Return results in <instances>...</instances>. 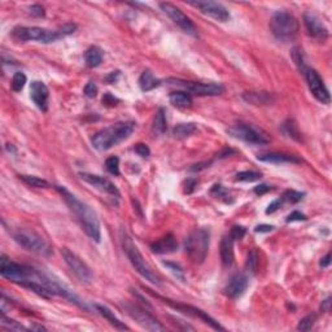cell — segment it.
<instances>
[{
    "label": "cell",
    "instance_id": "18",
    "mask_svg": "<svg viewBox=\"0 0 332 332\" xmlns=\"http://www.w3.org/2000/svg\"><path fill=\"white\" fill-rule=\"evenodd\" d=\"M30 98L34 101V104L37 105L42 112H47L48 109V98L49 91L48 87L43 83V82L34 81L30 86Z\"/></svg>",
    "mask_w": 332,
    "mask_h": 332
},
{
    "label": "cell",
    "instance_id": "52",
    "mask_svg": "<svg viewBox=\"0 0 332 332\" xmlns=\"http://www.w3.org/2000/svg\"><path fill=\"white\" fill-rule=\"evenodd\" d=\"M196 180L195 179H188L187 182H186V188L185 191L187 192V194H192L195 190V186H196Z\"/></svg>",
    "mask_w": 332,
    "mask_h": 332
},
{
    "label": "cell",
    "instance_id": "28",
    "mask_svg": "<svg viewBox=\"0 0 332 332\" xmlns=\"http://www.w3.org/2000/svg\"><path fill=\"white\" fill-rule=\"evenodd\" d=\"M103 49L98 46H91L84 53V60L90 68H98L103 61Z\"/></svg>",
    "mask_w": 332,
    "mask_h": 332
},
{
    "label": "cell",
    "instance_id": "55",
    "mask_svg": "<svg viewBox=\"0 0 332 332\" xmlns=\"http://www.w3.org/2000/svg\"><path fill=\"white\" fill-rule=\"evenodd\" d=\"M30 329H38V331H46V327L43 326H32L30 327Z\"/></svg>",
    "mask_w": 332,
    "mask_h": 332
},
{
    "label": "cell",
    "instance_id": "29",
    "mask_svg": "<svg viewBox=\"0 0 332 332\" xmlns=\"http://www.w3.org/2000/svg\"><path fill=\"white\" fill-rule=\"evenodd\" d=\"M168 130V121H166V112H165L164 108H160L157 110L156 116H155V119H153V126L152 131L156 135H164Z\"/></svg>",
    "mask_w": 332,
    "mask_h": 332
},
{
    "label": "cell",
    "instance_id": "34",
    "mask_svg": "<svg viewBox=\"0 0 332 332\" xmlns=\"http://www.w3.org/2000/svg\"><path fill=\"white\" fill-rule=\"evenodd\" d=\"M315 322H317V314L315 313L308 314L298 322L297 329L298 331H309V329H312L314 327Z\"/></svg>",
    "mask_w": 332,
    "mask_h": 332
},
{
    "label": "cell",
    "instance_id": "16",
    "mask_svg": "<svg viewBox=\"0 0 332 332\" xmlns=\"http://www.w3.org/2000/svg\"><path fill=\"white\" fill-rule=\"evenodd\" d=\"M190 4L199 8L200 12L204 13V15L210 16L214 20L221 21V22H226L230 18V13H228L227 8L223 7L221 3H216V2H191Z\"/></svg>",
    "mask_w": 332,
    "mask_h": 332
},
{
    "label": "cell",
    "instance_id": "26",
    "mask_svg": "<svg viewBox=\"0 0 332 332\" xmlns=\"http://www.w3.org/2000/svg\"><path fill=\"white\" fill-rule=\"evenodd\" d=\"M160 84H161V81L157 79L150 70H144L143 74L140 75V78H139V86H140L142 91H144V93L155 90Z\"/></svg>",
    "mask_w": 332,
    "mask_h": 332
},
{
    "label": "cell",
    "instance_id": "24",
    "mask_svg": "<svg viewBox=\"0 0 332 332\" xmlns=\"http://www.w3.org/2000/svg\"><path fill=\"white\" fill-rule=\"evenodd\" d=\"M243 99L253 105H267L274 101V98L269 93H244Z\"/></svg>",
    "mask_w": 332,
    "mask_h": 332
},
{
    "label": "cell",
    "instance_id": "51",
    "mask_svg": "<svg viewBox=\"0 0 332 332\" xmlns=\"http://www.w3.org/2000/svg\"><path fill=\"white\" fill-rule=\"evenodd\" d=\"M119 74H121V73H119L118 70L109 73V74H108L107 77L104 78L105 82H108V83H114V82H117V79L119 78Z\"/></svg>",
    "mask_w": 332,
    "mask_h": 332
},
{
    "label": "cell",
    "instance_id": "1",
    "mask_svg": "<svg viewBox=\"0 0 332 332\" xmlns=\"http://www.w3.org/2000/svg\"><path fill=\"white\" fill-rule=\"evenodd\" d=\"M56 190L61 194L65 202L68 204L70 210L75 216L77 221L81 225L82 230L86 232V235L94 242L99 243L101 239V231H100V222L96 216L95 212L90 208V206L82 202L77 196L69 192L64 186H56Z\"/></svg>",
    "mask_w": 332,
    "mask_h": 332
},
{
    "label": "cell",
    "instance_id": "19",
    "mask_svg": "<svg viewBox=\"0 0 332 332\" xmlns=\"http://www.w3.org/2000/svg\"><path fill=\"white\" fill-rule=\"evenodd\" d=\"M247 287H248V278L243 274H235L228 280L225 292L230 298H237L246 292Z\"/></svg>",
    "mask_w": 332,
    "mask_h": 332
},
{
    "label": "cell",
    "instance_id": "32",
    "mask_svg": "<svg viewBox=\"0 0 332 332\" xmlns=\"http://www.w3.org/2000/svg\"><path fill=\"white\" fill-rule=\"evenodd\" d=\"M20 179L22 180V182L26 183L27 186H30V187H35V188H47V187H49V183L47 182V180L39 178V176L25 175V174H22V175H20Z\"/></svg>",
    "mask_w": 332,
    "mask_h": 332
},
{
    "label": "cell",
    "instance_id": "39",
    "mask_svg": "<svg viewBox=\"0 0 332 332\" xmlns=\"http://www.w3.org/2000/svg\"><path fill=\"white\" fill-rule=\"evenodd\" d=\"M105 166L107 170L113 175H119V159L117 156H112L107 159L105 161Z\"/></svg>",
    "mask_w": 332,
    "mask_h": 332
},
{
    "label": "cell",
    "instance_id": "33",
    "mask_svg": "<svg viewBox=\"0 0 332 332\" xmlns=\"http://www.w3.org/2000/svg\"><path fill=\"white\" fill-rule=\"evenodd\" d=\"M292 60L295 61L296 67H297L298 70H300V72L304 74V72L308 69V67H306L305 60H304L303 49L298 48V47H295V48L292 49Z\"/></svg>",
    "mask_w": 332,
    "mask_h": 332
},
{
    "label": "cell",
    "instance_id": "9",
    "mask_svg": "<svg viewBox=\"0 0 332 332\" xmlns=\"http://www.w3.org/2000/svg\"><path fill=\"white\" fill-rule=\"evenodd\" d=\"M169 86H175L182 88L183 91L197 96H217L222 95L225 93V87L220 83H202V82H192V81H183L179 78H169L166 81Z\"/></svg>",
    "mask_w": 332,
    "mask_h": 332
},
{
    "label": "cell",
    "instance_id": "2",
    "mask_svg": "<svg viewBox=\"0 0 332 332\" xmlns=\"http://www.w3.org/2000/svg\"><path fill=\"white\" fill-rule=\"evenodd\" d=\"M135 124L133 121H122L105 127L94 135L93 147L98 150H108L114 145L126 140L133 134Z\"/></svg>",
    "mask_w": 332,
    "mask_h": 332
},
{
    "label": "cell",
    "instance_id": "11",
    "mask_svg": "<svg viewBox=\"0 0 332 332\" xmlns=\"http://www.w3.org/2000/svg\"><path fill=\"white\" fill-rule=\"evenodd\" d=\"M61 254H63L64 261H65V263H67L68 267L70 269V271L78 278L79 282H82V283H90L94 278V274L90 267H88L77 254L70 252L68 248H64L63 251H61Z\"/></svg>",
    "mask_w": 332,
    "mask_h": 332
},
{
    "label": "cell",
    "instance_id": "14",
    "mask_svg": "<svg viewBox=\"0 0 332 332\" xmlns=\"http://www.w3.org/2000/svg\"><path fill=\"white\" fill-rule=\"evenodd\" d=\"M126 310L133 319L148 331H165V327L153 317L149 312L139 308L138 305H126Z\"/></svg>",
    "mask_w": 332,
    "mask_h": 332
},
{
    "label": "cell",
    "instance_id": "41",
    "mask_svg": "<svg viewBox=\"0 0 332 332\" xmlns=\"http://www.w3.org/2000/svg\"><path fill=\"white\" fill-rule=\"evenodd\" d=\"M246 234L247 230L243 226H234L231 228V232H230V235H231V237L234 240H242L243 237L246 236Z\"/></svg>",
    "mask_w": 332,
    "mask_h": 332
},
{
    "label": "cell",
    "instance_id": "25",
    "mask_svg": "<svg viewBox=\"0 0 332 332\" xmlns=\"http://www.w3.org/2000/svg\"><path fill=\"white\" fill-rule=\"evenodd\" d=\"M94 306H95V309L98 310L99 314L103 315V317H104L105 319H107V321L109 322V323L112 324L113 327H114V328H117V329H129V327H127L126 324L122 323V322L119 321L118 318L114 315V313L110 312V310L108 309L107 306L100 305V304H95Z\"/></svg>",
    "mask_w": 332,
    "mask_h": 332
},
{
    "label": "cell",
    "instance_id": "12",
    "mask_svg": "<svg viewBox=\"0 0 332 332\" xmlns=\"http://www.w3.org/2000/svg\"><path fill=\"white\" fill-rule=\"evenodd\" d=\"M304 75H305V79L308 82V86H309V90L312 93V95L317 99L319 103L322 104H329L331 101V98H329V93L327 90V87L324 86L323 79L321 78L319 73L315 69H312V68H308V69L304 72Z\"/></svg>",
    "mask_w": 332,
    "mask_h": 332
},
{
    "label": "cell",
    "instance_id": "46",
    "mask_svg": "<svg viewBox=\"0 0 332 332\" xmlns=\"http://www.w3.org/2000/svg\"><path fill=\"white\" fill-rule=\"evenodd\" d=\"M29 12L33 16H35V17H44V16H46L44 8L42 6H39V4H34V6L30 7Z\"/></svg>",
    "mask_w": 332,
    "mask_h": 332
},
{
    "label": "cell",
    "instance_id": "45",
    "mask_svg": "<svg viewBox=\"0 0 332 332\" xmlns=\"http://www.w3.org/2000/svg\"><path fill=\"white\" fill-rule=\"evenodd\" d=\"M75 30H77V25H74V23H65V25H63V26L58 29V32L61 33L63 37H67V35L73 34Z\"/></svg>",
    "mask_w": 332,
    "mask_h": 332
},
{
    "label": "cell",
    "instance_id": "22",
    "mask_svg": "<svg viewBox=\"0 0 332 332\" xmlns=\"http://www.w3.org/2000/svg\"><path fill=\"white\" fill-rule=\"evenodd\" d=\"M178 248V243H176L175 236L173 234H168L162 236L161 239H159L157 242H155L150 246L153 253L157 254H168L173 253Z\"/></svg>",
    "mask_w": 332,
    "mask_h": 332
},
{
    "label": "cell",
    "instance_id": "15",
    "mask_svg": "<svg viewBox=\"0 0 332 332\" xmlns=\"http://www.w3.org/2000/svg\"><path fill=\"white\" fill-rule=\"evenodd\" d=\"M79 176L81 179L84 180L86 183L91 185L93 187H95L96 190L104 192V194L110 195L113 197H119V191L116 186L113 185L109 179L104 178V176L96 175V174H90V173H79Z\"/></svg>",
    "mask_w": 332,
    "mask_h": 332
},
{
    "label": "cell",
    "instance_id": "17",
    "mask_svg": "<svg viewBox=\"0 0 332 332\" xmlns=\"http://www.w3.org/2000/svg\"><path fill=\"white\" fill-rule=\"evenodd\" d=\"M304 23L308 30V34L318 41H324L328 37V30L324 26L321 18L312 12H305L304 13Z\"/></svg>",
    "mask_w": 332,
    "mask_h": 332
},
{
    "label": "cell",
    "instance_id": "48",
    "mask_svg": "<svg viewBox=\"0 0 332 332\" xmlns=\"http://www.w3.org/2000/svg\"><path fill=\"white\" fill-rule=\"evenodd\" d=\"M117 103H119L118 99H116L113 95H110L109 93L105 94L104 98H103V104L108 105V107H114V105H117Z\"/></svg>",
    "mask_w": 332,
    "mask_h": 332
},
{
    "label": "cell",
    "instance_id": "54",
    "mask_svg": "<svg viewBox=\"0 0 332 332\" xmlns=\"http://www.w3.org/2000/svg\"><path fill=\"white\" fill-rule=\"evenodd\" d=\"M329 263H331V253H327L326 256L321 260V266L326 269V267H328L329 266Z\"/></svg>",
    "mask_w": 332,
    "mask_h": 332
},
{
    "label": "cell",
    "instance_id": "23",
    "mask_svg": "<svg viewBox=\"0 0 332 332\" xmlns=\"http://www.w3.org/2000/svg\"><path fill=\"white\" fill-rule=\"evenodd\" d=\"M234 258V239L231 235H225L221 242V260L225 266H231Z\"/></svg>",
    "mask_w": 332,
    "mask_h": 332
},
{
    "label": "cell",
    "instance_id": "6",
    "mask_svg": "<svg viewBox=\"0 0 332 332\" xmlns=\"http://www.w3.org/2000/svg\"><path fill=\"white\" fill-rule=\"evenodd\" d=\"M270 29L279 41L292 42L298 34V21L289 12L278 11L270 20Z\"/></svg>",
    "mask_w": 332,
    "mask_h": 332
},
{
    "label": "cell",
    "instance_id": "38",
    "mask_svg": "<svg viewBox=\"0 0 332 332\" xmlns=\"http://www.w3.org/2000/svg\"><path fill=\"white\" fill-rule=\"evenodd\" d=\"M0 324L8 329H13V331H22V329H25V327L21 326L18 322L7 318L6 315H4V313H2V317H0Z\"/></svg>",
    "mask_w": 332,
    "mask_h": 332
},
{
    "label": "cell",
    "instance_id": "36",
    "mask_svg": "<svg viewBox=\"0 0 332 332\" xmlns=\"http://www.w3.org/2000/svg\"><path fill=\"white\" fill-rule=\"evenodd\" d=\"M26 84V75L23 74L22 72H17L13 75V79H12V88L16 91V93H20L23 87Z\"/></svg>",
    "mask_w": 332,
    "mask_h": 332
},
{
    "label": "cell",
    "instance_id": "35",
    "mask_svg": "<svg viewBox=\"0 0 332 332\" xmlns=\"http://www.w3.org/2000/svg\"><path fill=\"white\" fill-rule=\"evenodd\" d=\"M262 178V174L258 171H240L236 174L235 179L240 180V182H256Z\"/></svg>",
    "mask_w": 332,
    "mask_h": 332
},
{
    "label": "cell",
    "instance_id": "50",
    "mask_svg": "<svg viewBox=\"0 0 332 332\" xmlns=\"http://www.w3.org/2000/svg\"><path fill=\"white\" fill-rule=\"evenodd\" d=\"M274 226L271 225H258L256 226V228H254V231L256 232H260V234H263V232H270L274 230Z\"/></svg>",
    "mask_w": 332,
    "mask_h": 332
},
{
    "label": "cell",
    "instance_id": "27",
    "mask_svg": "<svg viewBox=\"0 0 332 332\" xmlns=\"http://www.w3.org/2000/svg\"><path fill=\"white\" fill-rule=\"evenodd\" d=\"M169 100L176 108H190L192 105V98L186 91H174L169 95Z\"/></svg>",
    "mask_w": 332,
    "mask_h": 332
},
{
    "label": "cell",
    "instance_id": "3",
    "mask_svg": "<svg viewBox=\"0 0 332 332\" xmlns=\"http://www.w3.org/2000/svg\"><path fill=\"white\" fill-rule=\"evenodd\" d=\"M121 242L122 248H124L125 253L130 260L131 265L134 266V269L142 275L145 280L150 282V283L156 284V286H161V278L153 271V269L149 266V263L145 261L143 257V254L140 253L138 247L134 244L133 239H131L125 230H121Z\"/></svg>",
    "mask_w": 332,
    "mask_h": 332
},
{
    "label": "cell",
    "instance_id": "43",
    "mask_svg": "<svg viewBox=\"0 0 332 332\" xmlns=\"http://www.w3.org/2000/svg\"><path fill=\"white\" fill-rule=\"evenodd\" d=\"M210 194L216 197H227L228 191L226 188H223L221 185H214L212 188Z\"/></svg>",
    "mask_w": 332,
    "mask_h": 332
},
{
    "label": "cell",
    "instance_id": "31",
    "mask_svg": "<svg viewBox=\"0 0 332 332\" xmlns=\"http://www.w3.org/2000/svg\"><path fill=\"white\" fill-rule=\"evenodd\" d=\"M197 130L196 124H179L173 129V135L176 139H186Z\"/></svg>",
    "mask_w": 332,
    "mask_h": 332
},
{
    "label": "cell",
    "instance_id": "30",
    "mask_svg": "<svg viewBox=\"0 0 332 332\" xmlns=\"http://www.w3.org/2000/svg\"><path fill=\"white\" fill-rule=\"evenodd\" d=\"M280 130H282V133H283L284 135L288 136V138H292L297 140V142H301V134L295 119H287L286 122H283L282 127H280Z\"/></svg>",
    "mask_w": 332,
    "mask_h": 332
},
{
    "label": "cell",
    "instance_id": "10",
    "mask_svg": "<svg viewBox=\"0 0 332 332\" xmlns=\"http://www.w3.org/2000/svg\"><path fill=\"white\" fill-rule=\"evenodd\" d=\"M148 292H149L150 295L155 296V297H157L159 300H162V303L168 304L169 306H171V308H174V309H176L178 312H182L183 314H187L190 315V317L192 318H197V319H200V321H202L204 323L209 324V326L212 327V328L214 329H218V331H225V327L221 326L218 322L216 321V319H213V318L210 317V315L206 314L205 312H202L201 309H197V308H195V306H191V305H186V304H180V303H176V301H173L170 300V298H165V297H161L160 295H156V293H153L150 289H147Z\"/></svg>",
    "mask_w": 332,
    "mask_h": 332
},
{
    "label": "cell",
    "instance_id": "7",
    "mask_svg": "<svg viewBox=\"0 0 332 332\" xmlns=\"http://www.w3.org/2000/svg\"><path fill=\"white\" fill-rule=\"evenodd\" d=\"M12 37L21 42L35 41L46 44L53 43L64 38L58 30H48L38 26H16L12 30Z\"/></svg>",
    "mask_w": 332,
    "mask_h": 332
},
{
    "label": "cell",
    "instance_id": "40",
    "mask_svg": "<svg viewBox=\"0 0 332 332\" xmlns=\"http://www.w3.org/2000/svg\"><path fill=\"white\" fill-rule=\"evenodd\" d=\"M164 265L168 266L169 269H170V271L173 273L176 278L185 280V271H183L182 267H180L179 265H176V263H173V262H165Z\"/></svg>",
    "mask_w": 332,
    "mask_h": 332
},
{
    "label": "cell",
    "instance_id": "47",
    "mask_svg": "<svg viewBox=\"0 0 332 332\" xmlns=\"http://www.w3.org/2000/svg\"><path fill=\"white\" fill-rule=\"evenodd\" d=\"M306 220V216L305 214H303L301 212L298 210H295L292 212L291 214H289L288 217H287V222H296V221H305Z\"/></svg>",
    "mask_w": 332,
    "mask_h": 332
},
{
    "label": "cell",
    "instance_id": "37",
    "mask_svg": "<svg viewBox=\"0 0 332 332\" xmlns=\"http://www.w3.org/2000/svg\"><path fill=\"white\" fill-rule=\"evenodd\" d=\"M247 270L248 271H251L252 274H254V273L257 271L258 269V253L256 249H253V251L249 252L248 254V258H247Z\"/></svg>",
    "mask_w": 332,
    "mask_h": 332
},
{
    "label": "cell",
    "instance_id": "53",
    "mask_svg": "<svg viewBox=\"0 0 332 332\" xmlns=\"http://www.w3.org/2000/svg\"><path fill=\"white\" fill-rule=\"evenodd\" d=\"M329 309H331V297H327L326 300L322 303L321 305V310L323 313H328Z\"/></svg>",
    "mask_w": 332,
    "mask_h": 332
},
{
    "label": "cell",
    "instance_id": "49",
    "mask_svg": "<svg viewBox=\"0 0 332 332\" xmlns=\"http://www.w3.org/2000/svg\"><path fill=\"white\" fill-rule=\"evenodd\" d=\"M273 188L270 187V186H267V185H260V186H256V187H254V194L256 195H265L266 192H269V191H271Z\"/></svg>",
    "mask_w": 332,
    "mask_h": 332
},
{
    "label": "cell",
    "instance_id": "4",
    "mask_svg": "<svg viewBox=\"0 0 332 332\" xmlns=\"http://www.w3.org/2000/svg\"><path fill=\"white\" fill-rule=\"evenodd\" d=\"M210 244V230L206 227L196 228L185 242L186 253L195 263H202L208 256Z\"/></svg>",
    "mask_w": 332,
    "mask_h": 332
},
{
    "label": "cell",
    "instance_id": "5",
    "mask_svg": "<svg viewBox=\"0 0 332 332\" xmlns=\"http://www.w3.org/2000/svg\"><path fill=\"white\" fill-rule=\"evenodd\" d=\"M12 237L15 239L18 246L38 256L49 257L52 254V248L48 243L38 232L29 230V228H16L12 231Z\"/></svg>",
    "mask_w": 332,
    "mask_h": 332
},
{
    "label": "cell",
    "instance_id": "20",
    "mask_svg": "<svg viewBox=\"0 0 332 332\" xmlns=\"http://www.w3.org/2000/svg\"><path fill=\"white\" fill-rule=\"evenodd\" d=\"M305 194L304 192H297V191H286L279 199L274 200V201L267 206L266 209V214H273L278 210L279 208L284 205V204H296V202L301 201L304 199Z\"/></svg>",
    "mask_w": 332,
    "mask_h": 332
},
{
    "label": "cell",
    "instance_id": "8",
    "mask_svg": "<svg viewBox=\"0 0 332 332\" xmlns=\"http://www.w3.org/2000/svg\"><path fill=\"white\" fill-rule=\"evenodd\" d=\"M227 133L235 139H240L243 142L249 143V144H267L270 143V138L267 134L263 133L261 129L254 127L251 124H244V122H237L228 127Z\"/></svg>",
    "mask_w": 332,
    "mask_h": 332
},
{
    "label": "cell",
    "instance_id": "44",
    "mask_svg": "<svg viewBox=\"0 0 332 332\" xmlns=\"http://www.w3.org/2000/svg\"><path fill=\"white\" fill-rule=\"evenodd\" d=\"M134 150H135V152L138 153L140 157H148L150 155V150H149V148H148V145L143 144V143H139V144H136L135 148H134Z\"/></svg>",
    "mask_w": 332,
    "mask_h": 332
},
{
    "label": "cell",
    "instance_id": "13",
    "mask_svg": "<svg viewBox=\"0 0 332 332\" xmlns=\"http://www.w3.org/2000/svg\"><path fill=\"white\" fill-rule=\"evenodd\" d=\"M160 8L164 11V13L169 16L173 20V22L175 23L176 26H179L186 34L192 35V37H197V29L195 26V23L191 21L190 17L183 13L178 7H175L171 3H161Z\"/></svg>",
    "mask_w": 332,
    "mask_h": 332
},
{
    "label": "cell",
    "instance_id": "21",
    "mask_svg": "<svg viewBox=\"0 0 332 332\" xmlns=\"http://www.w3.org/2000/svg\"><path fill=\"white\" fill-rule=\"evenodd\" d=\"M257 160L262 162H269V164H300L303 162V160L298 159L297 156L278 152L261 153L257 156Z\"/></svg>",
    "mask_w": 332,
    "mask_h": 332
},
{
    "label": "cell",
    "instance_id": "42",
    "mask_svg": "<svg viewBox=\"0 0 332 332\" xmlns=\"http://www.w3.org/2000/svg\"><path fill=\"white\" fill-rule=\"evenodd\" d=\"M84 94H86L87 98H95L98 95V86H96L94 82H88V83L84 86Z\"/></svg>",
    "mask_w": 332,
    "mask_h": 332
}]
</instances>
